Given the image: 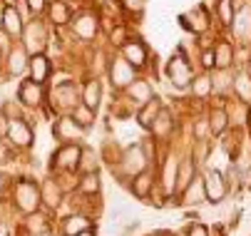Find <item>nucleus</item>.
Masks as SVG:
<instances>
[{"mask_svg": "<svg viewBox=\"0 0 251 236\" xmlns=\"http://www.w3.org/2000/svg\"><path fill=\"white\" fill-rule=\"evenodd\" d=\"M222 15L226 23H231V8H229V0H222Z\"/></svg>", "mask_w": 251, "mask_h": 236, "instance_id": "obj_41", "label": "nucleus"}, {"mask_svg": "<svg viewBox=\"0 0 251 236\" xmlns=\"http://www.w3.org/2000/svg\"><path fill=\"white\" fill-rule=\"evenodd\" d=\"M192 179H194V162L184 159L182 164L176 166V189H184Z\"/></svg>", "mask_w": 251, "mask_h": 236, "instance_id": "obj_29", "label": "nucleus"}, {"mask_svg": "<svg viewBox=\"0 0 251 236\" xmlns=\"http://www.w3.org/2000/svg\"><path fill=\"white\" fill-rule=\"evenodd\" d=\"M13 204L20 214L30 216V214H38L43 209V201H40V184L32 182V179H18L13 187Z\"/></svg>", "mask_w": 251, "mask_h": 236, "instance_id": "obj_1", "label": "nucleus"}, {"mask_svg": "<svg viewBox=\"0 0 251 236\" xmlns=\"http://www.w3.org/2000/svg\"><path fill=\"white\" fill-rule=\"evenodd\" d=\"M159 110H162V105H159V99H157V97H152L150 102H145L142 107H137V122H139V127L150 129L152 122H154V117L159 115Z\"/></svg>", "mask_w": 251, "mask_h": 236, "instance_id": "obj_22", "label": "nucleus"}, {"mask_svg": "<svg viewBox=\"0 0 251 236\" xmlns=\"http://www.w3.org/2000/svg\"><path fill=\"white\" fill-rule=\"evenodd\" d=\"M27 62H30V55H27V50L23 47V43H13V47L5 52L8 75H10V77L25 75V72H27Z\"/></svg>", "mask_w": 251, "mask_h": 236, "instance_id": "obj_9", "label": "nucleus"}, {"mask_svg": "<svg viewBox=\"0 0 251 236\" xmlns=\"http://www.w3.org/2000/svg\"><path fill=\"white\" fill-rule=\"evenodd\" d=\"M13 43H15V40L8 35V32H5L3 27H0V57H5V52L13 47Z\"/></svg>", "mask_w": 251, "mask_h": 236, "instance_id": "obj_35", "label": "nucleus"}, {"mask_svg": "<svg viewBox=\"0 0 251 236\" xmlns=\"http://www.w3.org/2000/svg\"><path fill=\"white\" fill-rule=\"evenodd\" d=\"M23 25H25V20H23L18 5H5V8H3V30L8 32L13 40H20Z\"/></svg>", "mask_w": 251, "mask_h": 236, "instance_id": "obj_14", "label": "nucleus"}, {"mask_svg": "<svg viewBox=\"0 0 251 236\" xmlns=\"http://www.w3.org/2000/svg\"><path fill=\"white\" fill-rule=\"evenodd\" d=\"M5 140L15 149H27L32 144V140H35V132H32L30 122H25V117L23 119H10L8 122V132H5Z\"/></svg>", "mask_w": 251, "mask_h": 236, "instance_id": "obj_6", "label": "nucleus"}, {"mask_svg": "<svg viewBox=\"0 0 251 236\" xmlns=\"http://www.w3.org/2000/svg\"><path fill=\"white\" fill-rule=\"evenodd\" d=\"M184 201L187 204H199V201H206V191H204V179L197 177L184 187Z\"/></svg>", "mask_w": 251, "mask_h": 236, "instance_id": "obj_25", "label": "nucleus"}, {"mask_svg": "<svg viewBox=\"0 0 251 236\" xmlns=\"http://www.w3.org/2000/svg\"><path fill=\"white\" fill-rule=\"evenodd\" d=\"M125 92H127V97H129V102L137 105V107H142L145 102H150V99L154 97V94H152V85H150L147 80H137V77H134V82H132L129 87H125Z\"/></svg>", "mask_w": 251, "mask_h": 236, "instance_id": "obj_15", "label": "nucleus"}, {"mask_svg": "<svg viewBox=\"0 0 251 236\" xmlns=\"http://www.w3.org/2000/svg\"><path fill=\"white\" fill-rule=\"evenodd\" d=\"M169 77L176 87H187L189 80H192V72H189V65L182 60V57H172L169 62Z\"/></svg>", "mask_w": 251, "mask_h": 236, "instance_id": "obj_21", "label": "nucleus"}, {"mask_svg": "<svg viewBox=\"0 0 251 236\" xmlns=\"http://www.w3.org/2000/svg\"><path fill=\"white\" fill-rule=\"evenodd\" d=\"M75 236H97V231H95V229H87V231H80V234H75Z\"/></svg>", "mask_w": 251, "mask_h": 236, "instance_id": "obj_42", "label": "nucleus"}, {"mask_svg": "<svg viewBox=\"0 0 251 236\" xmlns=\"http://www.w3.org/2000/svg\"><path fill=\"white\" fill-rule=\"evenodd\" d=\"M70 115H73V119H75L85 132L95 124V117H97V112H95V110H90V107H87V105H82V102H77V105H75V110L70 112Z\"/></svg>", "mask_w": 251, "mask_h": 236, "instance_id": "obj_28", "label": "nucleus"}, {"mask_svg": "<svg viewBox=\"0 0 251 236\" xmlns=\"http://www.w3.org/2000/svg\"><path fill=\"white\" fill-rule=\"evenodd\" d=\"M3 5H18V0H3Z\"/></svg>", "mask_w": 251, "mask_h": 236, "instance_id": "obj_44", "label": "nucleus"}, {"mask_svg": "<svg viewBox=\"0 0 251 236\" xmlns=\"http://www.w3.org/2000/svg\"><path fill=\"white\" fill-rule=\"evenodd\" d=\"M229 62H231V47L229 45H219L217 47V67H229Z\"/></svg>", "mask_w": 251, "mask_h": 236, "instance_id": "obj_34", "label": "nucleus"}, {"mask_svg": "<svg viewBox=\"0 0 251 236\" xmlns=\"http://www.w3.org/2000/svg\"><path fill=\"white\" fill-rule=\"evenodd\" d=\"M187 236H209V231H206V226H201V224H192Z\"/></svg>", "mask_w": 251, "mask_h": 236, "instance_id": "obj_38", "label": "nucleus"}, {"mask_svg": "<svg viewBox=\"0 0 251 236\" xmlns=\"http://www.w3.org/2000/svg\"><path fill=\"white\" fill-rule=\"evenodd\" d=\"M80 152H82V147L77 142H65L52 154V164L50 166H52V169H57V172H77Z\"/></svg>", "mask_w": 251, "mask_h": 236, "instance_id": "obj_5", "label": "nucleus"}, {"mask_svg": "<svg viewBox=\"0 0 251 236\" xmlns=\"http://www.w3.org/2000/svg\"><path fill=\"white\" fill-rule=\"evenodd\" d=\"M18 102L27 110H38L43 102H45V90L43 85L32 82V80H23L20 87H18Z\"/></svg>", "mask_w": 251, "mask_h": 236, "instance_id": "obj_7", "label": "nucleus"}, {"mask_svg": "<svg viewBox=\"0 0 251 236\" xmlns=\"http://www.w3.org/2000/svg\"><path fill=\"white\" fill-rule=\"evenodd\" d=\"M3 187H5V177L0 174V194H3Z\"/></svg>", "mask_w": 251, "mask_h": 236, "instance_id": "obj_43", "label": "nucleus"}, {"mask_svg": "<svg viewBox=\"0 0 251 236\" xmlns=\"http://www.w3.org/2000/svg\"><path fill=\"white\" fill-rule=\"evenodd\" d=\"M176 166L179 164H176L174 157H169L162 166V187H164L167 194H174V189H176Z\"/></svg>", "mask_w": 251, "mask_h": 236, "instance_id": "obj_24", "label": "nucleus"}, {"mask_svg": "<svg viewBox=\"0 0 251 236\" xmlns=\"http://www.w3.org/2000/svg\"><path fill=\"white\" fill-rule=\"evenodd\" d=\"M73 30H75V35L80 38V40H95V35H97V18L95 15H90V13H85V15H80V18H75L73 20Z\"/></svg>", "mask_w": 251, "mask_h": 236, "instance_id": "obj_16", "label": "nucleus"}, {"mask_svg": "<svg viewBox=\"0 0 251 236\" xmlns=\"http://www.w3.org/2000/svg\"><path fill=\"white\" fill-rule=\"evenodd\" d=\"M77 191L85 194V196H97V194H100V172L80 174V179H77Z\"/></svg>", "mask_w": 251, "mask_h": 236, "instance_id": "obj_26", "label": "nucleus"}, {"mask_svg": "<svg viewBox=\"0 0 251 236\" xmlns=\"http://www.w3.org/2000/svg\"><path fill=\"white\" fill-rule=\"evenodd\" d=\"M150 129H152L154 137H159V140L169 137V132H172V115L167 110H159V115L154 117V122H152Z\"/></svg>", "mask_w": 251, "mask_h": 236, "instance_id": "obj_27", "label": "nucleus"}, {"mask_svg": "<svg viewBox=\"0 0 251 236\" xmlns=\"http://www.w3.org/2000/svg\"><path fill=\"white\" fill-rule=\"evenodd\" d=\"M122 57H125V60L134 67V70H137V67H142V65L147 62V47L142 45L139 40L122 43Z\"/></svg>", "mask_w": 251, "mask_h": 236, "instance_id": "obj_17", "label": "nucleus"}, {"mask_svg": "<svg viewBox=\"0 0 251 236\" xmlns=\"http://www.w3.org/2000/svg\"><path fill=\"white\" fill-rule=\"evenodd\" d=\"M209 129H211L214 134H222V132L226 129V112H224V110H214V112H211V117H209Z\"/></svg>", "mask_w": 251, "mask_h": 236, "instance_id": "obj_31", "label": "nucleus"}, {"mask_svg": "<svg viewBox=\"0 0 251 236\" xmlns=\"http://www.w3.org/2000/svg\"><path fill=\"white\" fill-rule=\"evenodd\" d=\"M50 18H52V23H57V25H65V23L73 20V18H70V8L62 3V0H55V3L50 5Z\"/></svg>", "mask_w": 251, "mask_h": 236, "instance_id": "obj_30", "label": "nucleus"}, {"mask_svg": "<svg viewBox=\"0 0 251 236\" xmlns=\"http://www.w3.org/2000/svg\"><path fill=\"white\" fill-rule=\"evenodd\" d=\"M8 117H5V112L3 110H0V137H5V132H8Z\"/></svg>", "mask_w": 251, "mask_h": 236, "instance_id": "obj_40", "label": "nucleus"}, {"mask_svg": "<svg viewBox=\"0 0 251 236\" xmlns=\"http://www.w3.org/2000/svg\"><path fill=\"white\" fill-rule=\"evenodd\" d=\"M152 187H154V174L150 169H145V172H139L137 177H132V184H129V189H132V194L137 199H150Z\"/></svg>", "mask_w": 251, "mask_h": 236, "instance_id": "obj_19", "label": "nucleus"}, {"mask_svg": "<svg viewBox=\"0 0 251 236\" xmlns=\"http://www.w3.org/2000/svg\"><path fill=\"white\" fill-rule=\"evenodd\" d=\"M201 179H204L206 201H214V204L224 201V196H226V184H224V179H222V174H219L217 169H209Z\"/></svg>", "mask_w": 251, "mask_h": 236, "instance_id": "obj_13", "label": "nucleus"}, {"mask_svg": "<svg viewBox=\"0 0 251 236\" xmlns=\"http://www.w3.org/2000/svg\"><path fill=\"white\" fill-rule=\"evenodd\" d=\"M194 92H197V94H206V92H209V80H206V77L197 80V85H194Z\"/></svg>", "mask_w": 251, "mask_h": 236, "instance_id": "obj_39", "label": "nucleus"}, {"mask_svg": "<svg viewBox=\"0 0 251 236\" xmlns=\"http://www.w3.org/2000/svg\"><path fill=\"white\" fill-rule=\"evenodd\" d=\"M117 164H120V172H122V177L132 179V177H137L139 172H145V169H147L150 159H147V154H145V147L132 144V147H127V149L120 154Z\"/></svg>", "mask_w": 251, "mask_h": 236, "instance_id": "obj_3", "label": "nucleus"}, {"mask_svg": "<svg viewBox=\"0 0 251 236\" xmlns=\"http://www.w3.org/2000/svg\"><path fill=\"white\" fill-rule=\"evenodd\" d=\"M50 105H52V110H60V112H65V115H70L75 110V105L80 102V90H77V85L75 82H60L52 92H50Z\"/></svg>", "mask_w": 251, "mask_h": 236, "instance_id": "obj_4", "label": "nucleus"}, {"mask_svg": "<svg viewBox=\"0 0 251 236\" xmlns=\"http://www.w3.org/2000/svg\"><path fill=\"white\" fill-rule=\"evenodd\" d=\"M3 8H5V5H0V27H3Z\"/></svg>", "mask_w": 251, "mask_h": 236, "instance_id": "obj_45", "label": "nucleus"}, {"mask_svg": "<svg viewBox=\"0 0 251 236\" xmlns=\"http://www.w3.org/2000/svg\"><path fill=\"white\" fill-rule=\"evenodd\" d=\"M27 72H30L27 80L38 82V85H45V82L50 80V72H52V65H50L48 55H45V52H40V55H30Z\"/></svg>", "mask_w": 251, "mask_h": 236, "instance_id": "obj_12", "label": "nucleus"}, {"mask_svg": "<svg viewBox=\"0 0 251 236\" xmlns=\"http://www.w3.org/2000/svg\"><path fill=\"white\" fill-rule=\"evenodd\" d=\"M62 199H65V191L62 187L57 184V179H45L40 184V201L48 212H55L62 207Z\"/></svg>", "mask_w": 251, "mask_h": 236, "instance_id": "obj_11", "label": "nucleus"}, {"mask_svg": "<svg viewBox=\"0 0 251 236\" xmlns=\"http://www.w3.org/2000/svg\"><path fill=\"white\" fill-rule=\"evenodd\" d=\"M0 110L5 112L8 119H23V105L18 102V99H8V102L0 107Z\"/></svg>", "mask_w": 251, "mask_h": 236, "instance_id": "obj_32", "label": "nucleus"}, {"mask_svg": "<svg viewBox=\"0 0 251 236\" xmlns=\"http://www.w3.org/2000/svg\"><path fill=\"white\" fill-rule=\"evenodd\" d=\"M52 134L65 144V142H77V140H82V134H85V129L73 119V115H62L57 122H55V127H52Z\"/></svg>", "mask_w": 251, "mask_h": 236, "instance_id": "obj_10", "label": "nucleus"}, {"mask_svg": "<svg viewBox=\"0 0 251 236\" xmlns=\"http://www.w3.org/2000/svg\"><path fill=\"white\" fill-rule=\"evenodd\" d=\"M60 229H62V236H75L80 231L92 229V219L87 214H70V216L62 219V226Z\"/></svg>", "mask_w": 251, "mask_h": 236, "instance_id": "obj_18", "label": "nucleus"}, {"mask_svg": "<svg viewBox=\"0 0 251 236\" xmlns=\"http://www.w3.org/2000/svg\"><path fill=\"white\" fill-rule=\"evenodd\" d=\"M20 236H32V234H27V231H23V234H20Z\"/></svg>", "mask_w": 251, "mask_h": 236, "instance_id": "obj_46", "label": "nucleus"}, {"mask_svg": "<svg viewBox=\"0 0 251 236\" xmlns=\"http://www.w3.org/2000/svg\"><path fill=\"white\" fill-rule=\"evenodd\" d=\"M25 3H27V8H30V13H32V15H40V13L48 8L45 0H25Z\"/></svg>", "mask_w": 251, "mask_h": 236, "instance_id": "obj_37", "label": "nucleus"}, {"mask_svg": "<svg viewBox=\"0 0 251 236\" xmlns=\"http://www.w3.org/2000/svg\"><path fill=\"white\" fill-rule=\"evenodd\" d=\"M145 3H147V0H122V5L129 13H142V10H145Z\"/></svg>", "mask_w": 251, "mask_h": 236, "instance_id": "obj_36", "label": "nucleus"}, {"mask_svg": "<svg viewBox=\"0 0 251 236\" xmlns=\"http://www.w3.org/2000/svg\"><path fill=\"white\" fill-rule=\"evenodd\" d=\"M20 43L27 50V55L45 52V45H48V27H45V23L43 20H27L23 25V32H20Z\"/></svg>", "mask_w": 251, "mask_h": 236, "instance_id": "obj_2", "label": "nucleus"}, {"mask_svg": "<svg viewBox=\"0 0 251 236\" xmlns=\"http://www.w3.org/2000/svg\"><path fill=\"white\" fill-rule=\"evenodd\" d=\"M100 99H102V85H100V80H97V77H92V80H87V82H85V87H82V92H80V102L97 112Z\"/></svg>", "mask_w": 251, "mask_h": 236, "instance_id": "obj_20", "label": "nucleus"}, {"mask_svg": "<svg viewBox=\"0 0 251 236\" xmlns=\"http://www.w3.org/2000/svg\"><path fill=\"white\" fill-rule=\"evenodd\" d=\"M134 82V67L125 57H115L110 62V85L115 90H125Z\"/></svg>", "mask_w": 251, "mask_h": 236, "instance_id": "obj_8", "label": "nucleus"}, {"mask_svg": "<svg viewBox=\"0 0 251 236\" xmlns=\"http://www.w3.org/2000/svg\"><path fill=\"white\" fill-rule=\"evenodd\" d=\"M90 172H100V157L95 154V149L82 147L80 162H77V174H90Z\"/></svg>", "mask_w": 251, "mask_h": 236, "instance_id": "obj_23", "label": "nucleus"}, {"mask_svg": "<svg viewBox=\"0 0 251 236\" xmlns=\"http://www.w3.org/2000/svg\"><path fill=\"white\" fill-rule=\"evenodd\" d=\"M234 85H236L239 97H241V99H249V102H251V80H249L246 75H239Z\"/></svg>", "mask_w": 251, "mask_h": 236, "instance_id": "obj_33", "label": "nucleus"}]
</instances>
